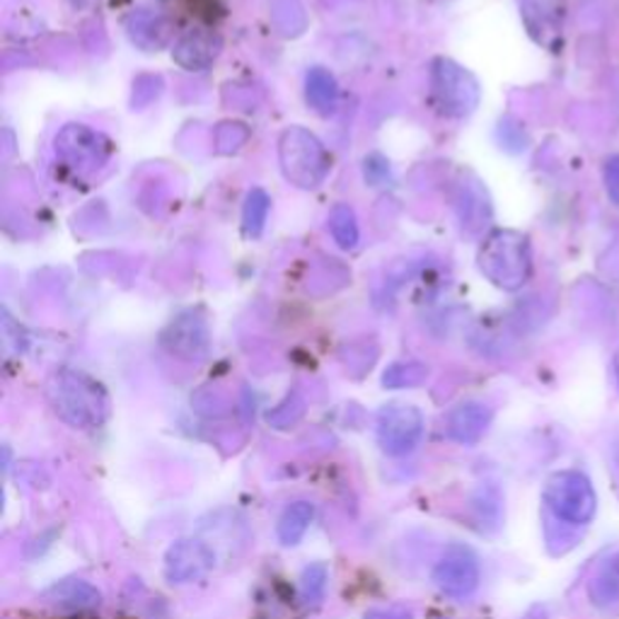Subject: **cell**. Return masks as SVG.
I'll list each match as a JSON object with an SVG mask.
<instances>
[{"mask_svg": "<svg viewBox=\"0 0 619 619\" xmlns=\"http://www.w3.org/2000/svg\"><path fill=\"white\" fill-rule=\"evenodd\" d=\"M329 228H332V236L343 250H353L359 244V223H356V213L351 206L337 203L329 216Z\"/></svg>", "mask_w": 619, "mask_h": 619, "instance_id": "obj_20", "label": "cell"}, {"mask_svg": "<svg viewBox=\"0 0 619 619\" xmlns=\"http://www.w3.org/2000/svg\"><path fill=\"white\" fill-rule=\"evenodd\" d=\"M615 571H617V573H619V557H617V559H615Z\"/></svg>", "mask_w": 619, "mask_h": 619, "instance_id": "obj_28", "label": "cell"}, {"mask_svg": "<svg viewBox=\"0 0 619 619\" xmlns=\"http://www.w3.org/2000/svg\"><path fill=\"white\" fill-rule=\"evenodd\" d=\"M315 518V506L308 501H296L283 511L281 520H279V540L286 547L298 545L306 532L310 528V522Z\"/></svg>", "mask_w": 619, "mask_h": 619, "instance_id": "obj_17", "label": "cell"}, {"mask_svg": "<svg viewBox=\"0 0 619 619\" xmlns=\"http://www.w3.org/2000/svg\"><path fill=\"white\" fill-rule=\"evenodd\" d=\"M458 209H460V220L462 228L467 232H479L489 223L491 218V203L487 191L481 189L479 182H462L460 184V199H458Z\"/></svg>", "mask_w": 619, "mask_h": 619, "instance_id": "obj_15", "label": "cell"}, {"mask_svg": "<svg viewBox=\"0 0 619 619\" xmlns=\"http://www.w3.org/2000/svg\"><path fill=\"white\" fill-rule=\"evenodd\" d=\"M431 92L446 117H470L479 104V82L470 71L450 59H436L431 68Z\"/></svg>", "mask_w": 619, "mask_h": 619, "instance_id": "obj_5", "label": "cell"}, {"mask_svg": "<svg viewBox=\"0 0 619 619\" xmlns=\"http://www.w3.org/2000/svg\"><path fill=\"white\" fill-rule=\"evenodd\" d=\"M44 600L59 610H92L102 602V593L82 579H66L53 583L44 593Z\"/></svg>", "mask_w": 619, "mask_h": 619, "instance_id": "obj_13", "label": "cell"}, {"mask_svg": "<svg viewBox=\"0 0 619 619\" xmlns=\"http://www.w3.org/2000/svg\"><path fill=\"white\" fill-rule=\"evenodd\" d=\"M429 376V368L417 361L409 363H395L382 376V385L390 390H400V388H417Z\"/></svg>", "mask_w": 619, "mask_h": 619, "instance_id": "obj_21", "label": "cell"}, {"mask_svg": "<svg viewBox=\"0 0 619 619\" xmlns=\"http://www.w3.org/2000/svg\"><path fill=\"white\" fill-rule=\"evenodd\" d=\"M302 415H306V402H302V397L298 392H293L288 395L277 409L269 411L267 419L273 429H291L293 423L302 419Z\"/></svg>", "mask_w": 619, "mask_h": 619, "instance_id": "obj_22", "label": "cell"}, {"mask_svg": "<svg viewBox=\"0 0 619 619\" xmlns=\"http://www.w3.org/2000/svg\"><path fill=\"white\" fill-rule=\"evenodd\" d=\"M491 409L481 402H462L450 411L446 431L448 438L456 440L460 446H475L479 443L491 426Z\"/></svg>", "mask_w": 619, "mask_h": 619, "instance_id": "obj_11", "label": "cell"}, {"mask_svg": "<svg viewBox=\"0 0 619 619\" xmlns=\"http://www.w3.org/2000/svg\"><path fill=\"white\" fill-rule=\"evenodd\" d=\"M306 92L315 112H320L322 117L335 114L339 104V88L332 73L325 71V68H312L306 80Z\"/></svg>", "mask_w": 619, "mask_h": 619, "instance_id": "obj_16", "label": "cell"}, {"mask_svg": "<svg viewBox=\"0 0 619 619\" xmlns=\"http://www.w3.org/2000/svg\"><path fill=\"white\" fill-rule=\"evenodd\" d=\"M423 436V417L411 405H388L378 415V443L392 458L415 452Z\"/></svg>", "mask_w": 619, "mask_h": 619, "instance_id": "obj_6", "label": "cell"}, {"mask_svg": "<svg viewBox=\"0 0 619 619\" xmlns=\"http://www.w3.org/2000/svg\"><path fill=\"white\" fill-rule=\"evenodd\" d=\"M302 598L308 602H320L325 598L327 590V567L325 563H312L306 571H302Z\"/></svg>", "mask_w": 619, "mask_h": 619, "instance_id": "obj_23", "label": "cell"}, {"mask_svg": "<svg viewBox=\"0 0 619 619\" xmlns=\"http://www.w3.org/2000/svg\"><path fill=\"white\" fill-rule=\"evenodd\" d=\"M216 555L203 540H177L164 555V576L170 583H191L203 579L213 569Z\"/></svg>", "mask_w": 619, "mask_h": 619, "instance_id": "obj_9", "label": "cell"}, {"mask_svg": "<svg viewBox=\"0 0 619 619\" xmlns=\"http://www.w3.org/2000/svg\"><path fill=\"white\" fill-rule=\"evenodd\" d=\"M269 206H271V201L267 197V191L252 189L250 194H247L244 211H242V228H244L247 238L261 236V230H264V223H267V216H269Z\"/></svg>", "mask_w": 619, "mask_h": 619, "instance_id": "obj_19", "label": "cell"}, {"mask_svg": "<svg viewBox=\"0 0 619 619\" xmlns=\"http://www.w3.org/2000/svg\"><path fill=\"white\" fill-rule=\"evenodd\" d=\"M479 559L472 549L465 545L448 547L433 569V583L438 586L440 593L458 600L470 598L479 586Z\"/></svg>", "mask_w": 619, "mask_h": 619, "instance_id": "obj_7", "label": "cell"}, {"mask_svg": "<svg viewBox=\"0 0 619 619\" xmlns=\"http://www.w3.org/2000/svg\"><path fill=\"white\" fill-rule=\"evenodd\" d=\"M129 34L136 41V44H141L146 49H158L162 47L164 41H168L170 34V27L162 18L156 16H148V12H141V16H133L129 22Z\"/></svg>", "mask_w": 619, "mask_h": 619, "instance_id": "obj_18", "label": "cell"}, {"mask_svg": "<svg viewBox=\"0 0 619 619\" xmlns=\"http://www.w3.org/2000/svg\"><path fill=\"white\" fill-rule=\"evenodd\" d=\"M363 619H415V617L402 608H373L366 612Z\"/></svg>", "mask_w": 619, "mask_h": 619, "instance_id": "obj_26", "label": "cell"}, {"mask_svg": "<svg viewBox=\"0 0 619 619\" xmlns=\"http://www.w3.org/2000/svg\"><path fill=\"white\" fill-rule=\"evenodd\" d=\"M279 156L283 174L302 189L318 187L329 172V156L325 146L318 141V136L300 127L288 129L281 136Z\"/></svg>", "mask_w": 619, "mask_h": 619, "instance_id": "obj_3", "label": "cell"}, {"mask_svg": "<svg viewBox=\"0 0 619 619\" xmlns=\"http://www.w3.org/2000/svg\"><path fill=\"white\" fill-rule=\"evenodd\" d=\"M590 598H593L596 605L615 602V600L619 598V581H617V576H610V573L598 576V579L593 581V586H590Z\"/></svg>", "mask_w": 619, "mask_h": 619, "instance_id": "obj_24", "label": "cell"}, {"mask_svg": "<svg viewBox=\"0 0 619 619\" xmlns=\"http://www.w3.org/2000/svg\"><path fill=\"white\" fill-rule=\"evenodd\" d=\"M605 189H608V197L615 206H619V156H612L605 160Z\"/></svg>", "mask_w": 619, "mask_h": 619, "instance_id": "obj_25", "label": "cell"}, {"mask_svg": "<svg viewBox=\"0 0 619 619\" xmlns=\"http://www.w3.org/2000/svg\"><path fill=\"white\" fill-rule=\"evenodd\" d=\"M479 269L503 291H518L532 273L528 238L516 230H493L479 250Z\"/></svg>", "mask_w": 619, "mask_h": 619, "instance_id": "obj_2", "label": "cell"}, {"mask_svg": "<svg viewBox=\"0 0 619 619\" xmlns=\"http://www.w3.org/2000/svg\"><path fill=\"white\" fill-rule=\"evenodd\" d=\"M59 150L61 156L80 170L100 168L104 158L109 156V143L102 139L100 133H94L86 127H66L59 136Z\"/></svg>", "mask_w": 619, "mask_h": 619, "instance_id": "obj_10", "label": "cell"}, {"mask_svg": "<svg viewBox=\"0 0 619 619\" xmlns=\"http://www.w3.org/2000/svg\"><path fill=\"white\" fill-rule=\"evenodd\" d=\"M49 397L57 415L76 429L102 426L109 415V400L102 385L78 370H59L49 382Z\"/></svg>", "mask_w": 619, "mask_h": 619, "instance_id": "obj_1", "label": "cell"}, {"mask_svg": "<svg viewBox=\"0 0 619 619\" xmlns=\"http://www.w3.org/2000/svg\"><path fill=\"white\" fill-rule=\"evenodd\" d=\"M612 368H615V378H617V385H619V349L615 351V359H612Z\"/></svg>", "mask_w": 619, "mask_h": 619, "instance_id": "obj_27", "label": "cell"}, {"mask_svg": "<svg viewBox=\"0 0 619 619\" xmlns=\"http://www.w3.org/2000/svg\"><path fill=\"white\" fill-rule=\"evenodd\" d=\"M545 503L549 511L569 526H586L596 518L598 497L586 475L563 470L547 479Z\"/></svg>", "mask_w": 619, "mask_h": 619, "instance_id": "obj_4", "label": "cell"}, {"mask_svg": "<svg viewBox=\"0 0 619 619\" xmlns=\"http://www.w3.org/2000/svg\"><path fill=\"white\" fill-rule=\"evenodd\" d=\"M522 20L540 44L552 47L563 24V0H520Z\"/></svg>", "mask_w": 619, "mask_h": 619, "instance_id": "obj_12", "label": "cell"}, {"mask_svg": "<svg viewBox=\"0 0 619 619\" xmlns=\"http://www.w3.org/2000/svg\"><path fill=\"white\" fill-rule=\"evenodd\" d=\"M220 51V39L211 32H189L174 47V61L187 71H203L209 68Z\"/></svg>", "mask_w": 619, "mask_h": 619, "instance_id": "obj_14", "label": "cell"}, {"mask_svg": "<svg viewBox=\"0 0 619 619\" xmlns=\"http://www.w3.org/2000/svg\"><path fill=\"white\" fill-rule=\"evenodd\" d=\"M209 325L197 312L180 315L160 337L162 349L182 361H203L209 353Z\"/></svg>", "mask_w": 619, "mask_h": 619, "instance_id": "obj_8", "label": "cell"}]
</instances>
